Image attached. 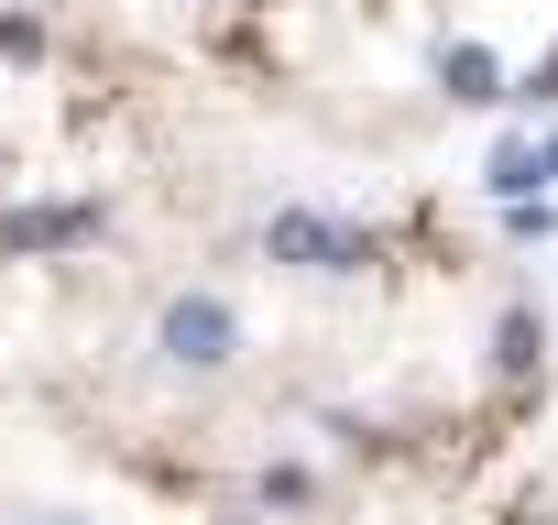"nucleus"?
<instances>
[{
  "label": "nucleus",
  "instance_id": "f257e3e1",
  "mask_svg": "<svg viewBox=\"0 0 558 525\" xmlns=\"http://www.w3.org/2000/svg\"><path fill=\"white\" fill-rule=\"evenodd\" d=\"M263 252H274V262H307V274H362V262H384V241H373V230L318 219V208H286V219L263 230Z\"/></svg>",
  "mask_w": 558,
  "mask_h": 525
},
{
  "label": "nucleus",
  "instance_id": "f03ea898",
  "mask_svg": "<svg viewBox=\"0 0 558 525\" xmlns=\"http://www.w3.org/2000/svg\"><path fill=\"white\" fill-rule=\"evenodd\" d=\"M154 340H165V362H186V373H219V362L241 351V318H230L219 296H175Z\"/></svg>",
  "mask_w": 558,
  "mask_h": 525
},
{
  "label": "nucleus",
  "instance_id": "7ed1b4c3",
  "mask_svg": "<svg viewBox=\"0 0 558 525\" xmlns=\"http://www.w3.org/2000/svg\"><path fill=\"white\" fill-rule=\"evenodd\" d=\"M99 208H23L12 230H0V252H56V241H88Z\"/></svg>",
  "mask_w": 558,
  "mask_h": 525
}]
</instances>
